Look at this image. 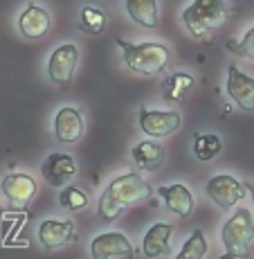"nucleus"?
I'll return each instance as SVG.
<instances>
[{
	"instance_id": "f3484780",
	"label": "nucleus",
	"mask_w": 254,
	"mask_h": 259,
	"mask_svg": "<svg viewBox=\"0 0 254 259\" xmlns=\"http://www.w3.org/2000/svg\"><path fill=\"white\" fill-rule=\"evenodd\" d=\"M160 198L164 201L169 212L178 214V217H191L193 212V194L185 185H162L158 189Z\"/></svg>"
},
{
	"instance_id": "5701e85b",
	"label": "nucleus",
	"mask_w": 254,
	"mask_h": 259,
	"mask_svg": "<svg viewBox=\"0 0 254 259\" xmlns=\"http://www.w3.org/2000/svg\"><path fill=\"white\" fill-rule=\"evenodd\" d=\"M59 201H61V207H66V210L79 212V210H83V207H88L90 198H88V194L83 192V189L70 185V187H63V192H61V196H59Z\"/></svg>"
},
{
	"instance_id": "b1692460",
	"label": "nucleus",
	"mask_w": 254,
	"mask_h": 259,
	"mask_svg": "<svg viewBox=\"0 0 254 259\" xmlns=\"http://www.w3.org/2000/svg\"><path fill=\"white\" fill-rule=\"evenodd\" d=\"M227 50L236 57H245V59H254V27H250L243 34L241 41H230Z\"/></svg>"
},
{
	"instance_id": "4468645a",
	"label": "nucleus",
	"mask_w": 254,
	"mask_h": 259,
	"mask_svg": "<svg viewBox=\"0 0 254 259\" xmlns=\"http://www.w3.org/2000/svg\"><path fill=\"white\" fill-rule=\"evenodd\" d=\"M49 25H52L49 14L34 3L27 5L21 12V16H18V29L27 38H43L49 32Z\"/></svg>"
},
{
	"instance_id": "2eb2a0df",
	"label": "nucleus",
	"mask_w": 254,
	"mask_h": 259,
	"mask_svg": "<svg viewBox=\"0 0 254 259\" xmlns=\"http://www.w3.org/2000/svg\"><path fill=\"white\" fill-rule=\"evenodd\" d=\"M131 158H133V165L142 171H158L162 165H164V147L153 140H142L133 147L131 151Z\"/></svg>"
},
{
	"instance_id": "9d476101",
	"label": "nucleus",
	"mask_w": 254,
	"mask_h": 259,
	"mask_svg": "<svg viewBox=\"0 0 254 259\" xmlns=\"http://www.w3.org/2000/svg\"><path fill=\"white\" fill-rule=\"evenodd\" d=\"M41 176L52 187H68V183L77 176V162L68 153H49L41 165Z\"/></svg>"
},
{
	"instance_id": "9b49d317",
	"label": "nucleus",
	"mask_w": 254,
	"mask_h": 259,
	"mask_svg": "<svg viewBox=\"0 0 254 259\" xmlns=\"http://www.w3.org/2000/svg\"><path fill=\"white\" fill-rule=\"evenodd\" d=\"M83 115L79 108L74 106H63L54 115V136L63 144H74L83 138Z\"/></svg>"
},
{
	"instance_id": "6ab92c4d",
	"label": "nucleus",
	"mask_w": 254,
	"mask_h": 259,
	"mask_svg": "<svg viewBox=\"0 0 254 259\" xmlns=\"http://www.w3.org/2000/svg\"><path fill=\"white\" fill-rule=\"evenodd\" d=\"M193 83H196L193 74H189V72H173V74H169V77L164 79L162 95H164V99H167V102H178V99H182L189 91H191Z\"/></svg>"
},
{
	"instance_id": "393cba45",
	"label": "nucleus",
	"mask_w": 254,
	"mask_h": 259,
	"mask_svg": "<svg viewBox=\"0 0 254 259\" xmlns=\"http://www.w3.org/2000/svg\"><path fill=\"white\" fill-rule=\"evenodd\" d=\"M243 185H245V192H250V196L254 201V183H243Z\"/></svg>"
},
{
	"instance_id": "6e6552de",
	"label": "nucleus",
	"mask_w": 254,
	"mask_h": 259,
	"mask_svg": "<svg viewBox=\"0 0 254 259\" xmlns=\"http://www.w3.org/2000/svg\"><path fill=\"white\" fill-rule=\"evenodd\" d=\"M92 259H133L135 248L122 232H104L90 241Z\"/></svg>"
},
{
	"instance_id": "412c9836",
	"label": "nucleus",
	"mask_w": 254,
	"mask_h": 259,
	"mask_svg": "<svg viewBox=\"0 0 254 259\" xmlns=\"http://www.w3.org/2000/svg\"><path fill=\"white\" fill-rule=\"evenodd\" d=\"M207 239H205V232L198 228V230L191 232V237L185 241L182 250L176 255V259H205L207 255Z\"/></svg>"
},
{
	"instance_id": "a211bd4d",
	"label": "nucleus",
	"mask_w": 254,
	"mask_h": 259,
	"mask_svg": "<svg viewBox=\"0 0 254 259\" xmlns=\"http://www.w3.org/2000/svg\"><path fill=\"white\" fill-rule=\"evenodd\" d=\"M124 9L128 12V16L133 18L142 27H158L160 18H158V3L156 0H126Z\"/></svg>"
},
{
	"instance_id": "f03ea898",
	"label": "nucleus",
	"mask_w": 254,
	"mask_h": 259,
	"mask_svg": "<svg viewBox=\"0 0 254 259\" xmlns=\"http://www.w3.org/2000/svg\"><path fill=\"white\" fill-rule=\"evenodd\" d=\"M232 7L223 0H193L187 9H182V23L189 34L202 41H212L214 32L227 21Z\"/></svg>"
},
{
	"instance_id": "1a4fd4ad",
	"label": "nucleus",
	"mask_w": 254,
	"mask_h": 259,
	"mask_svg": "<svg viewBox=\"0 0 254 259\" xmlns=\"http://www.w3.org/2000/svg\"><path fill=\"white\" fill-rule=\"evenodd\" d=\"M0 189L14 210H23L36 194V181L29 174H7L0 181Z\"/></svg>"
},
{
	"instance_id": "dca6fc26",
	"label": "nucleus",
	"mask_w": 254,
	"mask_h": 259,
	"mask_svg": "<svg viewBox=\"0 0 254 259\" xmlns=\"http://www.w3.org/2000/svg\"><path fill=\"white\" fill-rule=\"evenodd\" d=\"M173 235V226L169 223H153L146 230V235L142 239V252L148 259H158L169 252V241Z\"/></svg>"
},
{
	"instance_id": "aec40b11",
	"label": "nucleus",
	"mask_w": 254,
	"mask_h": 259,
	"mask_svg": "<svg viewBox=\"0 0 254 259\" xmlns=\"http://www.w3.org/2000/svg\"><path fill=\"white\" fill-rule=\"evenodd\" d=\"M223 151V140L214 133H196L193 136V153H196L198 160L207 162V160H214L218 153Z\"/></svg>"
},
{
	"instance_id": "f8f14e48",
	"label": "nucleus",
	"mask_w": 254,
	"mask_h": 259,
	"mask_svg": "<svg viewBox=\"0 0 254 259\" xmlns=\"http://www.w3.org/2000/svg\"><path fill=\"white\" fill-rule=\"evenodd\" d=\"M38 241L47 250H57L61 246L77 241V230L74 221H57V219H45L38 226Z\"/></svg>"
},
{
	"instance_id": "a878e982",
	"label": "nucleus",
	"mask_w": 254,
	"mask_h": 259,
	"mask_svg": "<svg viewBox=\"0 0 254 259\" xmlns=\"http://www.w3.org/2000/svg\"><path fill=\"white\" fill-rule=\"evenodd\" d=\"M0 214H3V205H0Z\"/></svg>"
},
{
	"instance_id": "ddd939ff",
	"label": "nucleus",
	"mask_w": 254,
	"mask_h": 259,
	"mask_svg": "<svg viewBox=\"0 0 254 259\" xmlns=\"http://www.w3.org/2000/svg\"><path fill=\"white\" fill-rule=\"evenodd\" d=\"M227 95L238 104V108L243 111H254V79L247 77L245 72H241L236 66L227 68Z\"/></svg>"
},
{
	"instance_id": "0eeeda50",
	"label": "nucleus",
	"mask_w": 254,
	"mask_h": 259,
	"mask_svg": "<svg viewBox=\"0 0 254 259\" xmlns=\"http://www.w3.org/2000/svg\"><path fill=\"white\" fill-rule=\"evenodd\" d=\"M182 124V115L176 111H153L144 106L139 111V128L151 138H167Z\"/></svg>"
},
{
	"instance_id": "7ed1b4c3",
	"label": "nucleus",
	"mask_w": 254,
	"mask_h": 259,
	"mask_svg": "<svg viewBox=\"0 0 254 259\" xmlns=\"http://www.w3.org/2000/svg\"><path fill=\"white\" fill-rule=\"evenodd\" d=\"M115 43L122 48L124 63L144 77L162 72L171 61V52L162 43H128L126 38H115Z\"/></svg>"
},
{
	"instance_id": "39448f33",
	"label": "nucleus",
	"mask_w": 254,
	"mask_h": 259,
	"mask_svg": "<svg viewBox=\"0 0 254 259\" xmlns=\"http://www.w3.org/2000/svg\"><path fill=\"white\" fill-rule=\"evenodd\" d=\"M79 63V48L74 43H63V46L54 48L47 61V74L49 81L57 86H68L74 77Z\"/></svg>"
},
{
	"instance_id": "f257e3e1",
	"label": "nucleus",
	"mask_w": 254,
	"mask_h": 259,
	"mask_svg": "<svg viewBox=\"0 0 254 259\" xmlns=\"http://www.w3.org/2000/svg\"><path fill=\"white\" fill-rule=\"evenodd\" d=\"M151 196V185L144 181L139 174L128 171L111 181V185L104 189L101 198H99L97 212L104 221H115L117 214L128 205H137V203L146 201Z\"/></svg>"
},
{
	"instance_id": "423d86ee",
	"label": "nucleus",
	"mask_w": 254,
	"mask_h": 259,
	"mask_svg": "<svg viewBox=\"0 0 254 259\" xmlns=\"http://www.w3.org/2000/svg\"><path fill=\"white\" fill-rule=\"evenodd\" d=\"M205 192L223 210H230L241 198H245V185H243V181L230 176V174H216V176H212L207 181Z\"/></svg>"
},
{
	"instance_id": "4be33fe9",
	"label": "nucleus",
	"mask_w": 254,
	"mask_h": 259,
	"mask_svg": "<svg viewBox=\"0 0 254 259\" xmlns=\"http://www.w3.org/2000/svg\"><path fill=\"white\" fill-rule=\"evenodd\" d=\"M79 27L88 34H101L106 29V14L97 7H83L79 14Z\"/></svg>"
},
{
	"instance_id": "20e7f679",
	"label": "nucleus",
	"mask_w": 254,
	"mask_h": 259,
	"mask_svg": "<svg viewBox=\"0 0 254 259\" xmlns=\"http://www.w3.org/2000/svg\"><path fill=\"white\" fill-rule=\"evenodd\" d=\"M225 255L230 259L245 257L250 246L254 243V219L247 207H238L236 212L223 223L221 230Z\"/></svg>"
}]
</instances>
